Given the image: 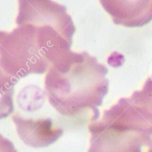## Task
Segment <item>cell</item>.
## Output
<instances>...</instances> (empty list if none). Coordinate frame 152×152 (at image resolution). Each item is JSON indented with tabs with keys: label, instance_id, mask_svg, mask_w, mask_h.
Instances as JSON below:
<instances>
[{
	"label": "cell",
	"instance_id": "3957f363",
	"mask_svg": "<svg viewBox=\"0 0 152 152\" xmlns=\"http://www.w3.org/2000/svg\"><path fill=\"white\" fill-rule=\"evenodd\" d=\"M89 129L88 152H142L152 142V112L132 95L105 111Z\"/></svg>",
	"mask_w": 152,
	"mask_h": 152
},
{
	"label": "cell",
	"instance_id": "52a82bcc",
	"mask_svg": "<svg viewBox=\"0 0 152 152\" xmlns=\"http://www.w3.org/2000/svg\"><path fill=\"white\" fill-rule=\"evenodd\" d=\"M148 152H152V142H151V143L150 144V145H149V149H148Z\"/></svg>",
	"mask_w": 152,
	"mask_h": 152
},
{
	"label": "cell",
	"instance_id": "7a4b0ae2",
	"mask_svg": "<svg viewBox=\"0 0 152 152\" xmlns=\"http://www.w3.org/2000/svg\"><path fill=\"white\" fill-rule=\"evenodd\" d=\"M108 69L89 53H69L49 68L45 89L51 106L77 121L98 118V107L108 91Z\"/></svg>",
	"mask_w": 152,
	"mask_h": 152
},
{
	"label": "cell",
	"instance_id": "8992f818",
	"mask_svg": "<svg viewBox=\"0 0 152 152\" xmlns=\"http://www.w3.org/2000/svg\"><path fill=\"white\" fill-rule=\"evenodd\" d=\"M133 95L145 105L152 112V75L145 82L142 89L134 92Z\"/></svg>",
	"mask_w": 152,
	"mask_h": 152
},
{
	"label": "cell",
	"instance_id": "5b68a950",
	"mask_svg": "<svg viewBox=\"0 0 152 152\" xmlns=\"http://www.w3.org/2000/svg\"><path fill=\"white\" fill-rule=\"evenodd\" d=\"M12 118L20 139L34 148L48 146L63 134V129L54 126L50 119H25L17 115Z\"/></svg>",
	"mask_w": 152,
	"mask_h": 152
},
{
	"label": "cell",
	"instance_id": "6da1fadb",
	"mask_svg": "<svg viewBox=\"0 0 152 152\" xmlns=\"http://www.w3.org/2000/svg\"><path fill=\"white\" fill-rule=\"evenodd\" d=\"M16 22L0 33L1 92L8 99L19 79L45 73L71 52L76 31L66 7L52 0H19Z\"/></svg>",
	"mask_w": 152,
	"mask_h": 152
},
{
	"label": "cell",
	"instance_id": "277c9868",
	"mask_svg": "<svg viewBox=\"0 0 152 152\" xmlns=\"http://www.w3.org/2000/svg\"><path fill=\"white\" fill-rule=\"evenodd\" d=\"M116 25L140 27L152 21V0H100Z\"/></svg>",
	"mask_w": 152,
	"mask_h": 152
}]
</instances>
